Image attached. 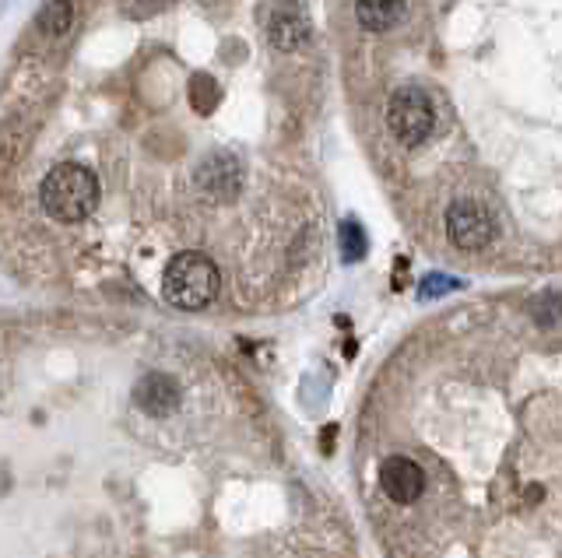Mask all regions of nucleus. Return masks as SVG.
I'll use <instances>...</instances> for the list:
<instances>
[{
  "instance_id": "obj_9",
  "label": "nucleus",
  "mask_w": 562,
  "mask_h": 558,
  "mask_svg": "<svg viewBox=\"0 0 562 558\" xmlns=\"http://www.w3.org/2000/svg\"><path fill=\"white\" fill-rule=\"evenodd\" d=\"M404 0H355V18L366 32H387L401 22Z\"/></svg>"
},
{
  "instance_id": "obj_7",
  "label": "nucleus",
  "mask_w": 562,
  "mask_h": 558,
  "mask_svg": "<svg viewBox=\"0 0 562 558\" xmlns=\"http://www.w3.org/2000/svg\"><path fill=\"white\" fill-rule=\"evenodd\" d=\"M134 401L145 415L166 418V415H173L176 404H180V387H176V380L166 376V372H148L134 387Z\"/></svg>"
},
{
  "instance_id": "obj_13",
  "label": "nucleus",
  "mask_w": 562,
  "mask_h": 558,
  "mask_svg": "<svg viewBox=\"0 0 562 558\" xmlns=\"http://www.w3.org/2000/svg\"><path fill=\"white\" fill-rule=\"evenodd\" d=\"M454 285H457L454 278H443V274H436V278H429V281H426V288H422V295H426V299H429V295L450 292V288H454Z\"/></svg>"
},
{
  "instance_id": "obj_14",
  "label": "nucleus",
  "mask_w": 562,
  "mask_h": 558,
  "mask_svg": "<svg viewBox=\"0 0 562 558\" xmlns=\"http://www.w3.org/2000/svg\"><path fill=\"white\" fill-rule=\"evenodd\" d=\"M141 4H166V0H141Z\"/></svg>"
},
{
  "instance_id": "obj_10",
  "label": "nucleus",
  "mask_w": 562,
  "mask_h": 558,
  "mask_svg": "<svg viewBox=\"0 0 562 558\" xmlns=\"http://www.w3.org/2000/svg\"><path fill=\"white\" fill-rule=\"evenodd\" d=\"M222 102V88L211 74H194L190 78V106L197 109L201 116H211Z\"/></svg>"
},
{
  "instance_id": "obj_11",
  "label": "nucleus",
  "mask_w": 562,
  "mask_h": 558,
  "mask_svg": "<svg viewBox=\"0 0 562 558\" xmlns=\"http://www.w3.org/2000/svg\"><path fill=\"white\" fill-rule=\"evenodd\" d=\"M71 4L67 0H50L43 11H39V32H46V36H64L67 29H71Z\"/></svg>"
},
{
  "instance_id": "obj_12",
  "label": "nucleus",
  "mask_w": 562,
  "mask_h": 558,
  "mask_svg": "<svg viewBox=\"0 0 562 558\" xmlns=\"http://www.w3.org/2000/svg\"><path fill=\"white\" fill-rule=\"evenodd\" d=\"M341 253H345V260H362V257H366V232H362L359 222L341 225Z\"/></svg>"
},
{
  "instance_id": "obj_3",
  "label": "nucleus",
  "mask_w": 562,
  "mask_h": 558,
  "mask_svg": "<svg viewBox=\"0 0 562 558\" xmlns=\"http://www.w3.org/2000/svg\"><path fill=\"white\" fill-rule=\"evenodd\" d=\"M433 123H436V109H433L429 92H422V88H397V92L390 95L387 127L401 144H408V148L422 144L433 134Z\"/></svg>"
},
{
  "instance_id": "obj_5",
  "label": "nucleus",
  "mask_w": 562,
  "mask_h": 558,
  "mask_svg": "<svg viewBox=\"0 0 562 558\" xmlns=\"http://www.w3.org/2000/svg\"><path fill=\"white\" fill-rule=\"evenodd\" d=\"M197 186L208 201H232L243 186V169H239V158L229 151H215L201 162L197 169Z\"/></svg>"
},
{
  "instance_id": "obj_6",
  "label": "nucleus",
  "mask_w": 562,
  "mask_h": 558,
  "mask_svg": "<svg viewBox=\"0 0 562 558\" xmlns=\"http://www.w3.org/2000/svg\"><path fill=\"white\" fill-rule=\"evenodd\" d=\"M380 485L397 506H411V502H418L422 492H426V471L411 457H390L380 467Z\"/></svg>"
},
{
  "instance_id": "obj_4",
  "label": "nucleus",
  "mask_w": 562,
  "mask_h": 558,
  "mask_svg": "<svg viewBox=\"0 0 562 558\" xmlns=\"http://www.w3.org/2000/svg\"><path fill=\"white\" fill-rule=\"evenodd\" d=\"M447 232L461 250H485L496 236V222L478 201H457L447 211Z\"/></svg>"
},
{
  "instance_id": "obj_1",
  "label": "nucleus",
  "mask_w": 562,
  "mask_h": 558,
  "mask_svg": "<svg viewBox=\"0 0 562 558\" xmlns=\"http://www.w3.org/2000/svg\"><path fill=\"white\" fill-rule=\"evenodd\" d=\"M39 201H43L46 215L57 222H81L99 204V179L85 165L64 162L46 172L43 186H39Z\"/></svg>"
},
{
  "instance_id": "obj_2",
  "label": "nucleus",
  "mask_w": 562,
  "mask_h": 558,
  "mask_svg": "<svg viewBox=\"0 0 562 558\" xmlns=\"http://www.w3.org/2000/svg\"><path fill=\"white\" fill-rule=\"evenodd\" d=\"M222 288L215 260L204 253H176L162 278V295L176 309H204Z\"/></svg>"
},
{
  "instance_id": "obj_8",
  "label": "nucleus",
  "mask_w": 562,
  "mask_h": 558,
  "mask_svg": "<svg viewBox=\"0 0 562 558\" xmlns=\"http://www.w3.org/2000/svg\"><path fill=\"white\" fill-rule=\"evenodd\" d=\"M267 36H271L274 50L292 53L310 39V22H306V15L296 4H281V8H274L271 22H267Z\"/></svg>"
}]
</instances>
